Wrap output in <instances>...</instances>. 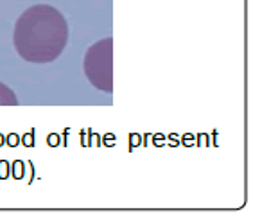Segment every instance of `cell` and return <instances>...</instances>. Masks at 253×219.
<instances>
[{
	"label": "cell",
	"mask_w": 253,
	"mask_h": 219,
	"mask_svg": "<svg viewBox=\"0 0 253 219\" xmlns=\"http://www.w3.org/2000/svg\"><path fill=\"white\" fill-rule=\"evenodd\" d=\"M13 44L18 56L29 63H50L68 44V24L61 11L47 4L31 5L16 20Z\"/></svg>",
	"instance_id": "1"
},
{
	"label": "cell",
	"mask_w": 253,
	"mask_h": 219,
	"mask_svg": "<svg viewBox=\"0 0 253 219\" xmlns=\"http://www.w3.org/2000/svg\"><path fill=\"white\" fill-rule=\"evenodd\" d=\"M84 76L101 92H113V38L99 40L86 50L83 59Z\"/></svg>",
	"instance_id": "2"
},
{
	"label": "cell",
	"mask_w": 253,
	"mask_h": 219,
	"mask_svg": "<svg viewBox=\"0 0 253 219\" xmlns=\"http://www.w3.org/2000/svg\"><path fill=\"white\" fill-rule=\"evenodd\" d=\"M0 106H18V97L4 83H0Z\"/></svg>",
	"instance_id": "3"
}]
</instances>
